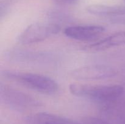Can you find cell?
I'll use <instances>...</instances> for the list:
<instances>
[{
    "mask_svg": "<svg viewBox=\"0 0 125 124\" xmlns=\"http://www.w3.org/2000/svg\"><path fill=\"white\" fill-rule=\"evenodd\" d=\"M69 90L77 97L101 103H112L117 100L124 92V88L121 85H94L76 83H71Z\"/></svg>",
    "mask_w": 125,
    "mask_h": 124,
    "instance_id": "6da1fadb",
    "label": "cell"
},
{
    "mask_svg": "<svg viewBox=\"0 0 125 124\" xmlns=\"http://www.w3.org/2000/svg\"><path fill=\"white\" fill-rule=\"evenodd\" d=\"M1 74L7 80L41 93L51 94L58 89L59 86L54 80L41 74L11 70L3 71Z\"/></svg>",
    "mask_w": 125,
    "mask_h": 124,
    "instance_id": "7a4b0ae2",
    "label": "cell"
},
{
    "mask_svg": "<svg viewBox=\"0 0 125 124\" xmlns=\"http://www.w3.org/2000/svg\"><path fill=\"white\" fill-rule=\"evenodd\" d=\"M61 30L56 24L48 23H33L20 34L18 41L21 44H29L40 42L56 35Z\"/></svg>",
    "mask_w": 125,
    "mask_h": 124,
    "instance_id": "3957f363",
    "label": "cell"
},
{
    "mask_svg": "<svg viewBox=\"0 0 125 124\" xmlns=\"http://www.w3.org/2000/svg\"><path fill=\"white\" fill-rule=\"evenodd\" d=\"M0 96L4 103L15 109H26L42 105L41 101L35 97L5 85H1Z\"/></svg>",
    "mask_w": 125,
    "mask_h": 124,
    "instance_id": "277c9868",
    "label": "cell"
},
{
    "mask_svg": "<svg viewBox=\"0 0 125 124\" xmlns=\"http://www.w3.org/2000/svg\"><path fill=\"white\" fill-rule=\"evenodd\" d=\"M70 75L77 80H96L114 77L117 75V71L105 64H91L73 69Z\"/></svg>",
    "mask_w": 125,
    "mask_h": 124,
    "instance_id": "5b68a950",
    "label": "cell"
},
{
    "mask_svg": "<svg viewBox=\"0 0 125 124\" xmlns=\"http://www.w3.org/2000/svg\"><path fill=\"white\" fill-rule=\"evenodd\" d=\"M104 30V27L99 25L74 26L65 28L63 34L73 40L90 41L99 37Z\"/></svg>",
    "mask_w": 125,
    "mask_h": 124,
    "instance_id": "8992f818",
    "label": "cell"
},
{
    "mask_svg": "<svg viewBox=\"0 0 125 124\" xmlns=\"http://www.w3.org/2000/svg\"><path fill=\"white\" fill-rule=\"evenodd\" d=\"M125 44V30L115 32L95 43L87 47V49L91 51H101L116 46Z\"/></svg>",
    "mask_w": 125,
    "mask_h": 124,
    "instance_id": "52a82bcc",
    "label": "cell"
},
{
    "mask_svg": "<svg viewBox=\"0 0 125 124\" xmlns=\"http://www.w3.org/2000/svg\"><path fill=\"white\" fill-rule=\"evenodd\" d=\"M7 57L11 60L23 62H42L51 58L46 53L21 50L10 51L7 53Z\"/></svg>",
    "mask_w": 125,
    "mask_h": 124,
    "instance_id": "ba28073f",
    "label": "cell"
},
{
    "mask_svg": "<svg viewBox=\"0 0 125 124\" xmlns=\"http://www.w3.org/2000/svg\"><path fill=\"white\" fill-rule=\"evenodd\" d=\"M87 11L99 17H119L125 15V6L93 4L87 7Z\"/></svg>",
    "mask_w": 125,
    "mask_h": 124,
    "instance_id": "9c48e42d",
    "label": "cell"
},
{
    "mask_svg": "<svg viewBox=\"0 0 125 124\" xmlns=\"http://www.w3.org/2000/svg\"><path fill=\"white\" fill-rule=\"evenodd\" d=\"M32 124H82L74 120L52 113H38L32 119Z\"/></svg>",
    "mask_w": 125,
    "mask_h": 124,
    "instance_id": "30bf717a",
    "label": "cell"
},
{
    "mask_svg": "<svg viewBox=\"0 0 125 124\" xmlns=\"http://www.w3.org/2000/svg\"><path fill=\"white\" fill-rule=\"evenodd\" d=\"M82 124H111L107 120L96 117H85L82 120Z\"/></svg>",
    "mask_w": 125,
    "mask_h": 124,
    "instance_id": "8fae6325",
    "label": "cell"
},
{
    "mask_svg": "<svg viewBox=\"0 0 125 124\" xmlns=\"http://www.w3.org/2000/svg\"><path fill=\"white\" fill-rule=\"evenodd\" d=\"M56 2L61 4H69L75 2L78 0H55Z\"/></svg>",
    "mask_w": 125,
    "mask_h": 124,
    "instance_id": "7c38bea8",
    "label": "cell"
},
{
    "mask_svg": "<svg viewBox=\"0 0 125 124\" xmlns=\"http://www.w3.org/2000/svg\"></svg>",
    "mask_w": 125,
    "mask_h": 124,
    "instance_id": "4fadbf2b",
    "label": "cell"
}]
</instances>
